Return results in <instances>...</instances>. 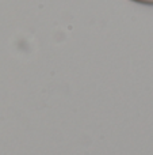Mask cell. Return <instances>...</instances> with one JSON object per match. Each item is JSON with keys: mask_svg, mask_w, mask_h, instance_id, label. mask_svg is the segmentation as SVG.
Wrapping results in <instances>:
<instances>
[{"mask_svg": "<svg viewBox=\"0 0 153 155\" xmlns=\"http://www.w3.org/2000/svg\"><path fill=\"white\" fill-rule=\"evenodd\" d=\"M148 4H153V0H148Z\"/></svg>", "mask_w": 153, "mask_h": 155, "instance_id": "obj_1", "label": "cell"}]
</instances>
